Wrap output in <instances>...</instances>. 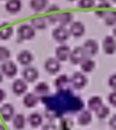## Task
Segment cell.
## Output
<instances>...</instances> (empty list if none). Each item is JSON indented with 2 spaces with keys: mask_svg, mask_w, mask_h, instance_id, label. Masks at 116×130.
<instances>
[{
  "mask_svg": "<svg viewBox=\"0 0 116 130\" xmlns=\"http://www.w3.org/2000/svg\"><path fill=\"white\" fill-rule=\"evenodd\" d=\"M108 85L113 89H116V74H112L108 79Z\"/></svg>",
  "mask_w": 116,
  "mask_h": 130,
  "instance_id": "d6a6232c",
  "label": "cell"
},
{
  "mask_svg": "<svg viewBox=\"0 0 116 130\" xmlns=\"http://www.w3.org/2000/svg\"><path fill=\"white\" fill-rule=\"evenodd\" d=\"M102 104H103V100L98 96H91L89 99V101H88V107H89L90 111H96Z\"/></svg>",
  "mask_w": 116,
  "mask_h": 130,
  "instance_id": "d4e9b609",
  "label": "cell"
},
{
  "mask_svg": "<svg viewBox=\"0 0 116 130\" xmlns=\"http://www.w3.org/2000/svg\"><path fill=\"white\" fill-rule=\"evenodd\" d=\"M99 1H104V0H99Z\"/></svg>",
  "mask_w": 116,
  "mask_h": 130,
  "instance_id": "f6af8a7d",
  "label": "cell"
},
{
  "mask_svg": "<svg viewBox=\"0 0 116 130\" xmlns=\"http://www.w3.org/2000/svg\"><path fill=\"white\" fill-rule=\"evenodd\" d=\"M3 75H4V74H2L1 72H0V84H1L2 82H3Z\"/></svg>",
  "mask_w": 116,
  "mask_h": 130,
  "instance_id": "60d3db41",
  "label": "cell"
},
{
  "mask_svg": "<svg viewBox=\"0 0 116 130\" xmlns=\"http://www.w3.org/2000/svg\"><path fill=\"white\" fill-rule=\"evenodd\" d=\"M33 59H34V57L33 54L29 51L24 50L21 51L19 54L17 55V60L21 65L27 67L32 63Z\"/></svg>",
  "mask_w": 116,
  "mask_h": 130,
  "instance_id": "4fadbf2b",
  "label": "cell"
},
{
  "mask_svg": "<svg viewBox=\"0 0 116 130\" xmlns=\"http://www.w3.org/2000/svg\"><path fill=\"white\" fill-rule=\"evenodd\" d=\"M73 21V14L70 12H63L59 13L58 16V22L60 26L66 27L67 25L70 24Z\"/></svg>",
  "mask_w": 116,
  "mask_h": 130,
  "instance_id": "603a6c76",
  "label": "cell"
},
{
  "mask_svg": "<svg viewBox=\"0 0 116 130\" xmlns=\"http://www.w3.org/2000/svg\"><path fill=\"white\" fill-rule=\"evenodd\" d=\"M27 121L32 127H38L43 123V117L38 112H32L27 118Z\"/></svg>",
  "mask_w": 116,
  "mask_h": 130,
  "instance_id": "7402d4cb",
  "label": "cell"
},
{
  "mask_svg": "<svg viewBox=\"0 0 116 130\" xmlns=\"http://www.w3.org/2000/svg\"><path fill=\"white\" fill-rule=\"evenodd\" d=\"M23 104L24 106L27 108H33L38 104L39 102V98L36 93H27L23 98Z\"/></svg>",
  "mask_w": 116,
  "mask_h": 130,
  "instance_id": "2e32d148",
  "label": "cell"
},
{
  "mask_svg": "<svg viewBox=\"0 0 116 130\" xmlns=\"http://www.w3.org/2000/svg\"><path fill=\"white\" fill-rule=\"evenodd\" d=\"M61 68L60 61L56 58H49L45 62V69L47 73L51 74H56L60 72Z\"/></svg>",
  "mask_w": 116,
  "mask_h": 130,
  "instance_id": "8992f818",
  "label": "cell"
},
{
  "mask_svg": "<svg viewBox=\"0 0 116 130\" xmlns=\"http://www.w3.org/2000/svg\"><path fill=\"white\" fill-rule=\"evenodd\" d=\"M12 125L18 130H21L25 127L26 126V119L25 116L21 113L16 114L15 116H13L12 118Z\"/></svg>",
  "mask_w": 116,
  "mask_h": 130,
  "instance_id": "484cf974",
  "label": "cell"
},
{
  "mask_svg": "<svg viewBox=\"0 0 116 130\" xmlns=\"http://www.w3.org/2000/svg\"><path fill=\"white\" fill-rule=\"evenodd\" d=\"M5 98V92L2 89H0V103H2Z\"/></svg>",
  "mask_w": 116,
  "mask_h": 130,
  "instance_id": "f35d334b",
  "label": "cell"
},
{
  "mask_svg": "<svg viewBox=\"0 0 116 130\" xmlns=\"http://www.w3.org/2000/svg\"><path fill=\"white\" fill-rule=\"evenodd\" d=\"M104 20L106 26L113 27L116 25V11H106Z\"/></svg>",
  "mask_w": 116,
  "mask_h": 130,
  "instance_id": "4316f807",
  "label": "cell"
},
{
  "mask_svg": "<svg viewBox=\"0 0 116 130\" xmlns=\"http://www.w3.org/2000/svg\"><path fill=\"white\" fill-rule=\"evenodd\" d=\"M97 7H103V8H106V7H110V4L107 3L106 0H104V1H101V3L99 4Z\"/></svg>",
  "mask_w": 116,
  "mask_h": 130,
  "instance_id": "74e56055",
  "label": "cell"
},
{
  "mask_svg": "<svg viewBox=\"0 0 116 130\" xmlns=\"http://www.w3.org/2000/svg\"><path fill=\"white\" fill-rule=\"evenodd\" d=\"M87 82V77L81 72H75L70 78V83L76 89H82V88L85 87Z\"/></svg>",
  "mask_w": 116,
  "mask_h": 130,
  "instance_id": "277c9868",
  "label": "cell"
},
{
  "mask_svg": "<svg viewBox=\"0 0 116 130\" xmlns=\"http://www.w3.org/2000/svg\"><path fill=\"white\" fill-rule=\"evenodd\" d=\"M22 77L27 82H34L39 77V72L33 67L27 66L22 71Z\"/></svg>",
  "mask_w": 116,
  "mask_h": 130,
  "instance_id": "ba28073f",
  "label": "cell"
},
{
  "mask_svg": "<svg viewBox=\"0 0 116 130\" xmlns=\"http://www.w3.org/2000/svg\"><path fill=\"white\" fill-rule=\"evenodd\" d=\"M113 34L116 37V25H114V27H113Z\"/></svg>",
  "mask_w": 116,
  "mask_h": 130,
  "instance_id": "ab89813d",
  "label": "cell"
},
{
  "mask_svg": "<svg viewBox=\"0 0 116 130\" xmlns=\"http://www.w3.org/2000/svg\"><path fill=\"white\" fill-rule=\"evenodd\" d=\"M13 33V27L9 23H3L0 25V39L8 40Z\"/></svg>",
  "mask_w": 116,
  "mask_h": 130,
  "instance_id": "ac0fdd59",
  "label": "cell"
},
{
  "mask_svg": "<svg viewBox=\"0 0 116 130\" xmlns=\"http://www.w3.org/2000/svg\"><path fill=\"white\" fill-rule=\"evenodd\" d=\"M85 52L82 47H75L73 51H71L69 56V59L73 65H79L82 62V60L87 58Z\"/></svg>",
  "mask_w": 116,
  "mask_h": 130,
  "instance_id": "5b68a950",
  "label": "cell"
},
{
  "mask_svg": "<svg viewBox=\"0 0 116 130\" xmlns=\"http://www.w3.org/2000/svg\"><path fill=\"white\" fill-rule=\"evenodd\" d=\"M82 48H83L86 55L89 57L95 56V55L98 52V44H97V42L93 39H89V40H87V41H85V43H83Z\"/></svg>",
  "mask_w": 116,
  "mask_h": 130,
  "instance_id": "8fae6325",
  "label": "cell"
},
{
  "mask_svg": "<svg viewBox=\"0 0 116 130\" xmlns=\"http://www.w3.org/2000/svg\"><path fill=\"white\" fill-rule=\"evenodd\" d=\"M70 83V79L67 74H61L58 76L54 82V85L59 90H66L67 89V86Z\"/></svg>",
  "mask_w": 116,
  "mask_h": 130,
  "instance_id": "e0dca14e",
  "label": "cell"
},
{
  "mask_svg": "<svg viewBox=\"0 0 116 130\" xmlns=\"http://www.w3.org/2000/svg\"><path fill=\"white\" fill-rule=\"evenodd\" d=\"M59 10H60V8H59L58 5H52L47 9V12L48 13H55V12H57Z\"/></svg>",
  "mask_w": 116,
  "mask_h": 130,
  "instance_id": "d590c367",
  "label": "cell"
},
{
  "mask_svg": "<svg viewBox=\"0 0 116 130\" xmlns=\"http://www.w3.org/2000/svg\"><path fill=\"white\" fill-rule=\"evenodd\" d=\"M30 25L37 30H44L47 27V20L44 17L33 18L30 21Z\"/></svg>",
  "mask_w": 116,
  "mask_h": 130,
  "instance_id": "44dd1931",
  "label": "cell"
},
{
  "mask_svg": "<svg viewBox=\"0 0 116 130\" xmlns=\"http://www.w3.org/2000/svg\"><path fill=\"white\" fill-rule=\"evenodd\" d=\"M95 5V0H79L78 6L81 9H90Z\"/></svg>",
  "mask_w": 116,
  "mask_h": 130,
  "instance_id": "4dcf8cb0",
  "label": "cell"
},
{
  "mask_svg": "<svg viewBox=\"0 0 116 130\" xmlns=\"http://www.w3.org/2000/svg\"><path fill=\"white\" fill-rule=\"evenodd\" d=\"M81 65V69L82 72L84 73H91L94 70L96 67V63L93 59H91V58H85L82 62L80 64Z\"/></svg>",
  "mask_w": 116,
  "mask_h": 130,
  "instance_id": "cb8c5ba5",
  "label": "cell"
},
{
  "mask_svg": "<svg viewBox=\"0 0 116 130\" xmlns=\"http://www.w3.org/2000/svg\"><path fill=\"white\" fill-rule=\"evenodd\" d=\"M113 2H114V3H116V0H112Z\"/></svg>",
  "mask_w": 116,
  "mask_h": 130,
  "instance_id": "ee69618b",
  "label": "cell"
},
{
  "mask_svg": "<svg viewBox=\"0 0 116 130\" xmlns=\"http://www.w3.org/2000/svg\"><path fill=\"white\" fill-rule=\"evenodd\" d=\"M109 113H110L109 107L106 105H104V104H102V105L96 111V115H97V118L100 119V120L106 119V117L109 115Z\"/></svg>",
  "mask_w": 116,
  "mask_h": 130,
  "instance_id": "f1b7e54d",
  "label": "cell"
},
{
  "mask_svg": "<svg viewBox=\"0 0 116 130\" xmlns=\"http://www.w3.org/2000/svg\"><path fill=\"white\" fill-rule=\"evenodd\" d=\"M12 92L17 96L23 95L27 89V84L24 79H17L12 82Z\"/></svg>",
  "mask_w": 116,
  "mask_h": 130,
  "instance_id": "30bf717a",
  "label": "cell"
},
{
  "mask_svg": "<svg viewBox=\"0 0 116 130\" xmlns=\"http://www.w3.org/2000/svg\"><path fill=\"white\" fill-rule=\"evenodd\" d=\"M109 126L113 130H116V114L113 115L109 120Z\"/></svg>",
  "mask_w": 116,
  "mask_h": 130,
  "instance_id": "e575fe53",
  "label": "cell"
},
{
  "mask_svg": "<svg viewBox=\"0 0 116 130\" xmlns=\"http://www.w3.org/2000/svg\"><path fill=\"white\" fill-rule=\"evenodd\" d=\"M92 120V115L91 112L88 110H84L82 112L79 114L78 119H77V121H78L79 125L81 126H87Z\"/></svg>",
  "mask_w": 116,
  "mask_h": 130,
  "instance_id": "ffe728a7",
  "label": "cell"
},
{
  "mask_svg": "<svg viewBox=\"0 0 116 130\" xmlns=\"http://www.w3.org/2000/svg\"><path fill=\"white\" fill-rule=\"evenodd\" d=\"M0 130H6V128H5L3 125H1V124H0Z\"/></svg>",
  "mask_w": 116,
  "mask_h": 130,
  "instance_id": "b9f144b4",
  "label": "cell"
},
{
  "mask_svg": "<svg viewBox=\"0 0 116 130\" xmlns=\"http://www.w3.org/2000/svg\"><path fill=\"white\" fill-rule=\"evenodd\" d=\"M103 50L106 54L113 55L116 52L115 38L111 36H106L103 40Z\"/></svg>",
  "mask_w": 116,
  "mask_h": 130,
  "instance_id": "52a82bcc",
  "label": "cell"
},
{
  "mask_svg": "<svg viewBox=\"0 0 116 130\" xmlns=\"http://www.w3.org/2000/svg\"><path fill=\"white\" fill-rule=\"evenodd\" d=\"M70 35L73 36L74 37H81L84 35L85 33V26L82 22L81 21H75L72 22L71 26L69 28Z\"/></svg>",
  "mask_w": 116,
  "mask_h": 130,
  "instance_id": "7c38bea8",
  "label": "cell"
},
{
  "mask_svg": "<svg viewBox=\"0 0 116 130\" xmlns=\"http://www.w3.org/2000/svg\"><path fill=\"white\" fill-rule=\"evenodd\" d=\"M11 58V52L5 46H0V61L5 62Z\"/></svg>",
  "mask_w": 116,
  "mask_h": 130,
  "instance_id": "f546056e",
  "label": "cell"
},
{
  "mask_svg": "<svg viewBox=\"0 0 116 130\" xmlns=\"http://www.w3.org/2000/svg\"><path fill=\"white\" fill-rule=\"evenodd\" d=\"M42 130H58L57 128V126L53 123H47L45 125L43 126V128Z\"/></svg>",
  "mask_w": 116,
  "mask_h": 130,
  "instance_id": "836d02e7",
  "label": "cell"
},
{
  "mask_svg": "<svg viewBox=\"0 0 116 130\" xmlns=\"http://www.w3.org/2000/svg\"><path fill=\"white\" fill-rule=\"evenodd\" d=\"M106 11L104 10V9H102V10H97L95 12L96 15L97 16V17H100V18H104V16L106 15Z\"/></svg>",
  "mask_w": 116,
  "mask_h": 130,
  "instance_id": "8d00e7d4",
  "label": "cell"
},
{
  "mask_svg": "<svg viewBox=\"0 0 116 130\" xmlns=\"http://www.w3.org/2000/svg\"><path fill=\"white\" fill-rule=\"evenodd\" d=\"M108 102L113 106L116 107V89L111 92L108 96Z\"/></svg>",
  "mask_w": 116,
  "mask_h": 130,
  "instance_id": "1f68e13d",
  "label": "cell"
},
{
  "mask_svg": "<svg viewBox=\"0 0 116 130\" xmlns=\"http://www.w3.org/2000/svg\"><path fill=\"white\" fill-rule=\"evenodd\" d=\"M70 53H71L70 47L67 44H60L59 47H57L56 51H55L56 58L60 62L67 61L69 58Z\"/></svg>",
  "mask_w": 116,
  "mask_h": 130,
  "instance_id": "9c48e42d",
  "label": "cell"
},
{
  "mask_svg": "<svg viewBox=\"0 0 116 130\" xmlns=\"http://www.w3.org/2000/svg\"><path fill=\"white\" fill-rule=\"evenodd\" d=\"M18 37L21 41L31 40L36 36V29L29 24H21L18 27Z\"/></svg>",
  "mask_w": 116,
  "mask_h": 130,
  "instance_id": "6da1fadb",
  "label": "cell"
},
{
  "mask_svg": "<svg viewBox=\"0 0 116 130\" xmlns=\"http://www.w3.org/2000/svg\"><path fill=\"white\" fill-rule=\"evenodd\" d=\"M1 73L8 78H12L17 74L18 73V67L16 64L10 60L3 62V64L0 67Z\"/></svg>",
  "mask_w": 116,
  "mask_h": 130,
  "instance_id": "7a4b0ae2",
  "label": "cell"
},
{
  "mask_svg": "<svg viewBox=\"0 0 116 130\" xmlns=\"http://www.w3.org/2000/svg\"><path fill=\"white\" fill-rule=\"evenodd\" d=\"M30 8L34 12H39L44 11L48 5V0H30Z\"/></svg>",
  "mask_w": 116,
  "mask_h": 130,
  "instance_id": "d6986e66",
  "label": "cell"
},
{
  "mask_svg": "<svg viewBox=\"0 0 116 130\" xmlns=\"http://www.w3.org/2000/svg\"><path fill=\"white\" fill-rule=\"evenodd\" d=\"M0 114L4 120L9 121L14 116V107L11 104H5L0 107Z\"/></svg>",
  "mask_w": 116,
  "mask_h": 130,
  "instance_id": "5bb4252c",
  "label": "cell"
},
{
  "mask_svg": "<svg viewBox=\"0 0 116 130\" xmlns=\"http://www.w3.org/2000/svg\"><path fill=\"white\" fill-rule=\"evenodd\" d=\"M70 36V32L69 29L66 28V27L64 26H60L56 27L55 29H53L52 31V37L56 42L60 43H65L66 41L68 40Z\"/></svg>",
  "mask_w": 116,
  "mask_h": 130,
  "instance_id": "3957f363",
  "label": "cell"
},
{
  "mask_svg": "<svg viewBox=\"0 0 116 130\" xmlns=\"http://www.w3.org/2000/svg\"><path fill=\"white\" fill-rule=\"evenodd\" d=\"M22 3L21 0H7L5 3V10L9 13L15 14L21 10Z\"/></svg>",
  "mask_w": 116,
  "mask_h": 130,
  "instance_id": "9a60e30c",
  "label": "cell"
},
{
  "mask_svg": "<svg viewBox=\"0 0 116 130\" xmlns=\"http://www.w3.org/2000/svg\"><path fill=\"white\" fill-rule=\"evenodd\" d=\"M67 1H69V2H73V1H75V0H67Z\"/></svg>",
  "mask_w": 116,
  "mask_h": 130,
  "instance_id": "7bdbcfd3",
  "label": "cell"
},
{
  "mask_svg": "<svg viewBox=\"0 0 116 130\" xmlns=\"http://www.w3.org/2000/svg\"><path fill=\"white\" fill-rule=\"evenodd\" d=\"M50 90L49 85L45 82H39L36 85L35 87V92L36 95H40V96H45L46 95Z\"/></svg>",
  "mask_w": 116,
  "mask_h": 130,
  "instance_id": "83f0119b",
  "label": "cell"
}]
</instances>
